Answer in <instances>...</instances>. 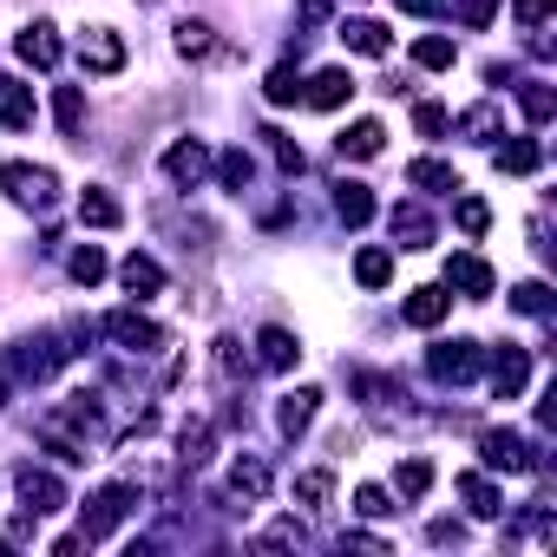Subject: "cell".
<instances>
[{
    "mask_svg": "<svg viewBox=\"0 0 557 557\" xmlns=\"http://www.w3.org/2000/svg\"><path fill=\"white\" fill-rule=\"evenodd\" d=\"M132 511H138V492H132V485H106V492L79 511V537H86V544H106Z\"/></svg>",
    "mask_w": 557,
    "mask_h": 557,
    "instance_id": "6da1fadb",
    "label": "cell"
},
{
    "mask_svg": "<svg viewBox=\"0 0 557 557\" xmlns=\"http://www.w3.org/2000/svg\"><path fill=\"white\" fill-rule=\"evenodd\" d=\"M0 190H8L14 203H27V210H47L60 184H53L47 164H0Z\"/></svg>",
    "mask_w": 557,
    "mask_h": 557,
    "instance_id": "7a4b0ae2",
    "label": "cell"
},
{
    "mask_svg": "<svg viewBox=\"0 0 557 557\" xmlns=\"http://www.w3.org/2000/svg\"><path fill=\"white\" fill-rule=\"evenodd\" d=\"M479 368H485V348H479V342H440V348L426 355V374H433V381H453V387H466Z\"/></svg>",
    "mask_w": 557,
    "mask_h": 557,
    "instance_id": "3957f363",
    "label": "cell"
},
{
    "mask_svg": "<svg viewBox=\"0 0 557 557\" xmlns=\"http://www.w3.org/2000/svg\"><path fill=\"white\" fill-rule=\"evenodd\" d=\"M106 335H112L119 348H132V355H158V348H164V329H158L151 315H138V309H112V315H106Z\"/></svg>",
    "mask_w": 557,
    "mask_h": 557,
    "instance_id": "277c9868",
    "label": "cell"
},
{
    "mask_svg": "<svg viewBox=\"0 0 557 557\" xmlns=\"http://www.w3.org/2000/svg\"><path fill=\"white\" fill-rule=\"evenodd\" d=\"M446 289H466L472 302H485V296L498 289V275H492V262H485V256L453 249V256H446Z\"/></svg>",
    "mask_w": 557,
    "mask_h": 557,
    "instance_id": "5b68a950",
    "label": "cell"
},
{
    "mask_svg": "<svg viewBox=\"0 0 557 557\" xmlns=\"http://www.w3.org/2000/svg\"><path fill=\"white\" fill-rule=\"evenodd\" d=\"M479 459H485L492 472H537V453H531L518 433H485V440H479Z\"/></svg>",
    "mask_w": 557,
    "mask_h": 557,
    "instance_id": "8992f818",
    "label": "cell"
},
{
    "mask_svg": "<svg viewBox=\"0 0 557 557\" xmlns=\"http://www.w3.org/2000/svg\"><path fill=\"white\" fill-rule=\"evenodd\" d=\"M14 485H21V505H27L34 518H40V511H60V505H66V485H60V479H53L47 466H21V472H14Z\"/></svg>",
    "mask_w": 557,
    "mask_h": 557,
    "instance_id": "52a82bcc",
    "label": "cell"
},
{
    "mask_svg": "<svg viewBox=\"0 0 557 557\" xmlns=\"http://www.w3.org/2000/svg\"><path fill=\"white\" fill-rule=\"evenodd\" d=\"M203 171H210V151H203L197 138H177V145L164 151V177H171L177 190H197V184H203Z\"/></svg>",
    "mask_w": 557,
    "mask_h": 557,
    "instance_id": "ba28073f",
    "label": "cell"
},
{
    "mask_svg": "<svg viewBox=\"0 0 557 557\" xmlns=\"http://www.w3.org/2000/svg\"><path fill=\"white\" fill-rule=\"evenodd\" d=\"M524 381H531V355H524L518 342H505V348L492 355V394H498V400H518Z\"/></svg>",
    "mask_w": 557,
    "mask_h": 557,
    "instance_id": "9c48e42d",
    "label": "cell"
},
{
    "mask_svg": "<svg viewBox=\"0 0 557 557\" xmlns=\"http://www.w3.org/2000/svg\"><path fill=\"white\" fill-rule=\"evenodd\" d=\"M79 60H86V73H119L125 66V40L112 27H86L79 34Z\"/></svg>",
    "mask_w": 557,
    "mask_h": 557,
    "instance_id": "30bf717a",
    "label": "cell"
},
{
    "mask_svg": "<svg viewBox=\"0 0 557 557\" xmlns=\"http://www.w3.org/2000/svg\"><path fill=\"white\" fill-rule=\"evenodd\" d=\"M400 315H407V329H440V322L453 315V296H446V283H426V289H413Z\"/></svg>",
    "mask_w": 557,
    "mask_h": 557,
    "instance_id": "8fae6325",
    "label": "cell"
},
{
    "mask_svg": "<svg viewBox=\"0 0 557 557\" xmlns=\"http://www.w3.org/2000/svg\"><path fill=\"white\" fill-rule=\"evenodd\" d=\"M14 53H21V60H27L34 73H53V66H60V34H53L47 21H34V27H27V34L14 40Z\"/></svg>",
    "mask_w": 557,
    "mask_h": 557,
    "instance_id": "7c38bea8",
    "label": "cell"
},
{
    "mask_svg": "<svg viewBox=\"0 0 557 557\" xmlns=\"http://www.w3.org/2000/svg\"><path fill=\"white\" fill-rule=\"evenodd\" d=\"M302 99H309L315 112H342V106L355 99V79H348V66H329V73H315Z\"/></svg>",
    "mask_w": 557,
    "mask_h": 557,
    "instance_id": "4fadbf2b",
    "label": "cell"
},
{
    "mask_svg": "<svg viewBox=\"0 0 557 557\" xmlns=\"http://www.w3.org/2000/svg\"><path fill=\"white\" fill-rule=\"evenodd\" d=\"M315 407H322V394L315 387H296V394H283V407H275V426H283L289 440H302L315 426Z\"/></svg>",
    "mask_w": 557,
    "mask_h": 557,
    "instance_id": "5bb4252c",
    "label": "cell"
},
{
    "mask_svg": "<svg viewBox=\"0 0 557 557\" xmlns=\"http://www.w3.org/2000/svg\"><path fill=\"white\" fill-rule=\"evenodd\" d=\"M34 86H21V79H0V125H8V132H27L34 125Z\"/></svg>",
    "mask_w": 557,
    "mask_h": 557,
    "instance_id": "9a60e30c",
    "label": "cell"
},
{
    "mask_svg": "<svg viewBox=\"0 0 557 557\" xmlns=\"http://www.w3.org/2000/svg\"><path fill=\"white\" fill-rule=\"evenodd\" d=\"M387 223H394V243H400V249H426V243H433V216H426L420 203H394Z\"/></svg>",
    "mask_w": 557,
    "mask_h": 557,
    "instance_id": "2e32d148",
    "label": "cell"
},
{
    "mask_svg": "<svg viewBox=\"0 0 557 557\" xmlns=\"http://www.w3.org/2000/svg\"><path fill=\"white\" fill-rule=\"evenodd\" d=\"M256 355H262V368L283 374V368H296V361H302V342H296L289 329H262V335H256Z\"/></svg>",
    "mask_w": 557,
    "mask_h": 557,
    "instance_id": "e0dca14e",
    "label": "cell"
},
{
    "mask_svg": "<svg viewBox=\"0 0 557 557\" xmlns=\"http://www.w3.org/2000/svg\"><path fill=\"white\" fill-rule=\"evenodd\" d=\"M335 145H342V158H381V145H387V125H381V119H355V125H348Z\"/></svg>",
    "mask_w": 557,
    "mask_h": 557,
    "instance_id": "ac0fdd59",
    "label": "cell"
},
{
    "mask_svg": "<svg viewBox=\"0 0 557 557\" xmlns=\"http://www.w3.org/2000/svg\"><path fill=\"white\" fill-rule=\"evenodd\" d=\"M119 283L145 302V296H158V289H164V269H158L151 256H125V262H119Z\"/></svg>",
    "mask_w": 557,
    "mask_h": 557,
    "instance_id": "d6986e66",
    "label": "cell"
},
{
    "mask_svg": "<svg viewBox=\"0 0 557 557\" xmlns=\"http://www.w3.org/2000/svg\"><path fill=\"white\" fill-rule=\"evenodd\" d=\"M79 223H86V230H119V223H125V203H119L112 190H86V197H79Z\"/></svg>",
    "mask_w": 557,
    "mask_h": 557,
    "instance_id": "ffe728a7",
    "label": "cell"
},
{
    "mask_svg": "<svg viewBox=\"0 0 557 557\" xmlns=\"http://www.w3.org/2000/svg\"><path fill=\"white\" fill-rule=\"evenodd\" d=\"M342 47H355L368 60H387V27L381 21H342Z\"/></svg>",
    "mask_w": 557,
    "mask_h": 557,
    "instance_id": "44dd1931",
    "label": "cell"
},
{
    "mask_svg": "<svg viewBox=\"0 0 557 557\" xmlns=\"http://www.w3.org/2000/svg\"><path fill=\"white\" fill-rule=\"evenodd\" d=\"M335 216H342L348 230H361V223L374 216V190H368V184H335Z\"/></svg>",
    "mask_w": 557,
    "mask_h": 557,
    "instance_id": "7402d4cb",
    "label": "cell"
},
{
    "mask_svg": "<svg viewBox=\"0 0 557 557\" xmlns=\"http://www.w3.org/2000/svg\"><path fill=\"white\" fill-rule=\"evenodd\" d=\"M459 492H466L472 518H498V511H505V498H498V485H492L485 472H459Z\"/></svg>",
    "mask_w": 557,
    "mask_h": 557,
    "instance_id": "603a6c76",
    "label": "cell"
},
{
    "mask_svg": "<svg viewBox=\"0 0 557 557\" xmlns=\"http://www.w3.org/2000/svg\"><path fill=\"white\" fill-rule=\"evenodd\" d=\"M407 184H413V190H459V171L440 164V158H413V164H407Z\"/></svg>",
    "mask_w": 557,
    "mask_h": 557,
    "instance_id": "cb8c5ba5",
    "label": "cell"
},
{
    "mask_svg": "<svg viewBox=\"0 0 557 557\" xmlns=\"http://www.w3.org/2000/svg\"><path fill=\"white\" fill-rule=\"evenodd\" d=\"M230 492L256 505V498L269 492V466H262V459H236V466H230Z\"/></svg>",
    "mask_w": 557,
    "mask_h": 557,
    "instance_id": "d4e9b609",
    "label": "cell"
},
{
    "mask_svg": "<svg viewBox=\"0 0 557 557\" xmlns=\"http://www.w3.org/2000/svg\"><path fill=\"white\" fill-rule=\"evenodd\" d=\"M387 275H394V249H361L355 256V283L361 289H387Z\"/></svg>",
    "mask_w": 557,
    "mask_h": 557,
    "instance_id": "484cf974",
    "label": "cell"
},
{
    "mask_svg": "<svg viewBox=\"0 0 557 557\" xmlns=\"http://www.w3.org/2000/svg\"><path fill=\"white\" fill-rule=\"evenodd\" d=\"M544 164V151H537V138H511L505 151H498V171H511V177H531Z\"/></svg>",
    "mask_w": 557,
    "mask_h": 557,
    "instance_id": "4316f807",
    "label": "cell"
},
{
    "mask_svg": "<svg viewBox=\"0 0 557 557\" xmlns=\"http://www.w3.org/2000/svg\"><path fill=\"white\" fill-rule=\"evenodd\" d=\"M177 53H184V60H210V53H216V34H210L203 21H177Z\"/></svg>",
    "mask_w": 557,
    "mask_h": 557,
    "instance_id": "83f0119b",
    "label": "cell"
},
{
    "mask_svg": "<svg viewBox=\"0 0 557 557\" xmlns=\"http://www.w3.org/2000/svg\"><path fill=\"white\" fill-rule=\"evenodd\" d=\"M53 119H60V132L73 138V132L86 125V92H79V86H60V92H53Z\"/></svg>",
    "mask_w": 557,
    "mask_h": 557,
    "instance_id": "f1b7e54d",
    "label": "cell"
},
{
    "mask_svg": "<svg viewBox=\"0 0 557 557\" xmlns=\"http://www.w3.org/2000/svg\"><path fill=\"white\" fill-rule=\"evenodd\" d=\"M459 132H466L472 145H492V138L505 132V119H498V106H472V112L459 119Z\"/></svg>",
    "mask_w": 557,
    "mask_h": 557,
    "instance_id": "f546056e",
    "label": "cell"
},
{
    "mask_svg": "<svg viewBox=\"0 0 557 557\" xmlns=\"http://www.w3.org/2000/svg\"><path fill=\"white\" fill-rule=\"evenodd\" d=\"M216 177H223V190H236V197H243V190H249V177H256V158H249V151H223V158H216Z\"/></svg>",
    "mask_w": 557,
    "mask_h": 557,
    "instance_id": "4dcf8cb0",
    "label": "cell"
},
{
    "mask_svg": "<svg viewBox=\"0 0 557 557\" xmlns=\"http://www.w3.org/2000/svg\"><path fill=\"white\" fill-rule=\"evenodd\" d=\"M413 60H420L426 73H446V66L459 60V47H453V40H440V34H426V40H413Z\"/></svg>",
    "mask_w": 557,
    "mask_h": 557,
    "instance_id": "1f68e13d",
    "label": "cell"
},
{
    "mask_svg": "<svg viewBox=\"0 0 557 557\" xmlns=\"http://www.w3.org/2000/svg\"><path fill=\"white\" fill-rule=\"evenodd\" d=\"M262 92H269V106H296V99H302V79H296V66H275V73L262 79Z\"/></svg>",
    "mask_w": 557,
    "mask_h": 557,
    "instance_id": "d6a6232c",
    "label": "cell"
},
{
    "mask_svg": "<svg viewBox=\"0 0 557 557\" xmlns=\"http://www.w3.org/2000/svg\"><path fill=\"white\" fill-rule=\"evenodd\" d=\"M518 106H524V119H531V125H544V119H550V112H557V92H550V86H544V79H531V86H524V92H518Z\"/></svg>",
    "mask_w": 557,
    "mask_h": 557,
    "instance_id": "836d02e7",
    "label": "cell"
},
{
    "mask_svg": "<svg viewBox=\"0 0 557 557\" xmlns=\"http://www.w3.org/2000/svg\"><path fill=\"white\" fill-rule=\"evenodd\" d=\"M66 269H73V283H86V289H92L99 275H106V249H99V243H86V249H73V262H66Z\"/></svg>",
    "mask_w": 557,
    "mask_h": 557,
    "instance_id": "e575fe53",
    "label": "cell"
},
{
    "mask_svg": "<svg viewBox=\"0 0 557 557\" xmlns=\"http://www.w3.org/2000/svg\"><path fill=\"white\" fill-rule=\"evenodd\" d=\"M394 485H400V498H426V485H433V459H407Z\"/></svg>",
    "mask_w": 557,
    "mask_h": 557,
    "instance_id": "d590c367",
    "label": "cell"
},
{
    "mask_svg": "<svg viewBox=\"0 0 557 557\" xmlns=\"http://www.w3.org/2000/svg\"><path fill=\"white\" fill-rule=\"evenodd\" d=\"M511 309H518V315H550V289H544V283H518V289H511Z\"/></svg>",
    "mask_w": 557,
    "mask_h": 557,
    "instance_id": "8d00e7d4",
    "label": "cell"
},
{
    "mask_svg": "<svg viewBox=\"0 0 557 557\" xmlns=\"http://www.w3.org/2000/svg\"><path fill=\"white\" fill-rule=\"evenodd\" d=\"M210 459V426H184L177 440V466H203Z\"/></svg>",
    "mask_w": 557,
    "mask_h": 557,
    "instance_id": "74e56055",
    "label": "cell"
},
{
    "mask_svg": "<svg viewBox=\"0 0 557 557\" xmlns=\"http://www.w3.org/2000/svg\"><path fill=\"white\" fill-rule=\"evenodd\" d=\"M446 8H459V21H466L472 34H485V27H492V14H498V0H446Z\"/></svg>",
    "mask_w": 557,
    "mask_h": 557,
    "instance_id": "f35d334b",
    "label": "cell"
},
{
    "mask_svg": "<svg viewBox=\"0 0 557 557\" xmlns=\"http://www.w3.org/2000/svg\"><path fill=\"white\" fill-rule=\"evenodd\" d=\"M459 230H466V236H485V230H492L485 197H459Z\"/></svg>",
    "mask_w": 557,
    "mask_h": 557,
    "instance_id": "ab89813d",
    "label": "cell"
},
{
    "mask_svg": "<svg viewBox=\"0 0 557 557\" xmlns=\"http://www.w3.org/2000/svg\"><path fill=\"white\" fill-rule=\"evenodd\" d=\"M262 138H269V151H275V164H283L289 177L302 171V145H296V138H283V132H262Z\"/></svg>",
    "mask_w": 557,
    "mask_h": 557,
    "instance_id": "60d3db41",
    "label": "cell"
},
{
    "mask_svg": "<svg viewBox=\"0 0 557 557\" xmlns=\"http://www.w3.org/2000/svg\"><path fill=\"white\" fill-rule=\"evenodd\" d=\"M413 132H420V138H440V132H446V106H433V99L413 106Z\"/></svg>",
    "mask_w": 557,
    "mask_h": 557,
    "instance_id": "b9f144b4",
    "label": "cell"
},
{
    "mask_svg": "<svg viewBox=\"0 0 557 557\" xmlns=\"http://www.w3.org/2000/svg\"><path fill=\"white\" fill-rule=\"evenodd\" d=\"M329 485H335L329 472H302V479H296V498H302V505H329Z\"/></svg>",
    "mask_w": 557,
    "mask_h": 557,
    "instance_id": "7bdbcfd3",
    "label": "cell"
},
{
    "mask_svg": "<svg viewBox=\"0 0 557 557\" xmlns=\"http://www.w3.org/2000/svg\"><path fill=\"white\" fill-rule=\"evenodd\" d=\"M355 511H361V518H387L394 505H387V492H381V485H361V492H355Z\"/></svg>",
    "mask_w": 557,
    "mask_h": 557,
    "instance_id": "ee69618b",
    "label": "cell"
},
{
    "mask_svg": "<svg viewBox=\"0 0 557 557\" xmlns=\"http://www.w3.org/2000/svg\"><path fill=\"white\" fill-rule=\"evenodd\" d=\"M511 14H518V27H544L550 21V0H511Z\"/></svg>",
    "mask_w": 557,
    "mask_h": 557,
    "instance_id": "f6af8a7d",
    "label": "cell"
},
{
    "mask_svg": "<svg viewBox=\"0 0 557 557\" xmlns=\"http://www.w3.org/2000/svg\"><path fill=\"white\" fill-rule=\"evenodd\" d=\"M400 14H413V21H433V14H446V0H394Z\"/></svg>",
    "mask_w": 557,
    "mask_h": 557,
    "instance_id": "bcb514c9",
    "label": "cell"
},
{
    "mask_svg": "<svg viewBox=\"0 0 557 557\" xmlns=\"http://www.w3.org/2000/svg\"><path fill=\"white\" fill-rule=\"evenodd\" d=\"M302 537H309L302 524H275V531H262V544H302Z\"/></svg>",
    "mask_w": 557,
    "mask_h": 557,
    "instance_id": "7dc6e473",
    "label": "cell"
}]
</instances>
